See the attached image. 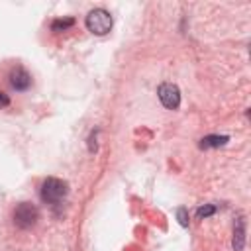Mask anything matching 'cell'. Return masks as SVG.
Instances as JSON below:
<instances>
[{
  "label": "cell",
  "mask_w": 251,
  "mask_h": 251,
  "mask_svg": "<svg viewBox=\"0 0 251 251\" xmlns=\"http://www.w3.org/2000/svg\"><path fill=\"white\" fill-rule=\"evenodd\" d=\"M69 192V184L61 178H55V176H49L43 180L41 184V200L47 202V204H57L61 202Z\"/></svg>",
  "instance_id": "cell-2"
},
{
  "label": "cell",
  "mask_w": 251,
  "mask_h": 251,
  "mask_svg": "<svg viewBox=\"0 0 251 251\" xmlns=\"http://www.w3.org/2000/svg\"><path fill=\"white\" fill-rule=\"evenodd\" d=\"M229 141V137L227 135H206V137H202L200 139V149H212V147H222V145H226Z\"/></svg>",
  "instance_id": "cell-7"
},
{
  "label": "cell",
  "mask_w": 251,
  "mask_h": 251,
  "mask_svg": "<svg viewBox=\"0 0 251 251\" xmlns=\"http://www.w3.org/2000/svg\"><path fill=\"white\" fill-rule=\"evenodd\" d=\"M8 104H10V98H8V94L0 92V108H6Z\"/></svg>",
  "instance_id": "cell-11"
},
{
  "label": "cell",
  "mask_w": 251,
  "mask_h": 251,
  "mask_svg": "<svg viewBox=\"0 0 251 251\" xmlns=\"http://www.w3.org/2000/svg\"><path fill=\"white\" fill-rule=\"evenodd\" d=\"M73 25H75V20L73 18H61V20H55L51 24V29L53 31H65V29H69Z\"/></svg>",
  "instance_id": "cell-8"
},
{
  "label": "cell",
  "mask_w": 251,
  "mask_h": 251,
  "mask_svg": "<svg viewBox=\"0 0 251 251\" xmlns=\"http://www.w3.org/2000/svg\"><path fill=\"white\" fill-rule=\"evenodd\" d=\"M84 24H86V29H88L90 33H94V35H106V33L112 29L114 20H112V16H110L108 10H104V8H94V10L88 12Z\"/></svg>",
  "instance_id": "cell-1"
},
{
  "label": "cell",
  "mask_w": 251,
  "mask_h": 251,
  "mask_svg": "<svg viewBox=\"0 0 251 251\" xmlns=\"http://www.w3.org/2000/svg\"><path fill=\"white\" fill-rule=\"evenodd\" d=\"M10 84L16 88V90H27L29 84H31V76L25 69L22 67H16L12 73H10Z\"/></svg>",
  "instance_id": "cell-5"
},
{
  "label": "cell",
  "mask_w": 251,
  "mask_h": 251,
  "mask_svg": "<svg viewBox=\"0 0 251 251\" xmlns=\"http://www.w3.org/2000/svg\"><path fill=\"white\" fill-rule=\"evenodd\" d=\"M216 206L214 204H204V206H200L198 210H196V216L202 220V218H208V216H212V214H216Z\"/></svg>",
  "instance_id": "cell-9"
},
{
  "label": "cell",
  "mask_w": 251,
  "mask_h": 251,
  "mask_svg": "<svg viewBox=\"0 0 251 251\" xmlns=\"http://www.w3.org/2000/svg\"><path fill=\"white\" fill-rule=\"evenodd\" d=\"M157 94H159V100L161 104L167 108V110H176L178 104H180V90L176 84L173 82H163L159 88H157Z\"/></svg>",
  "instance_id": "cell-4"
},
{
  "label": "cell",
  "mask_w": 251,
  "mask_h": 251,
  "mask_svg": "<svg viewBox=\"0 0 251 251\" xmlns=\"http://www.w3.org/2000/svg\"><path fill=\"white\" fill-rule=\"evenodd\" d=\"M176 218H178V224L182 227H188V210L186 208H178L176 210Z\"/></svg>",
  "instance_id": "cell-10"
},
{
  "label": "cell",
  "mask_w": 251,
  "mask_h": 251,
  "mask_svg": "<svg viewBox=\"0 0 251 251\" xmlns=\"http://www.w3.org/2000/svg\"><path fill=\"white\" fill-rule=\"evenodd\" d=\"M37 220H39V212H37V208H35L33 204L22 202V204L16 206V210H14V224H16L20 229H29V227H33V226L37 224Z\"/></svg>",
  "instance_id": "cell-3"
},
{
  "label": "cell",
  "mask_w": 251,
  "mask_h": 251,
  "mask_svg": "<svg viewBox=\"0 0 251 251\" xmlns=\"http://www.w3.org/2000/svg\"><path fill=\"white\" fill-rule=\"evenodd\" d=\"M231 247H233V251H243V247H245V220H243V216L235 218Z\"/></svg>",
  "instance_id": "cell-6"
}]
</instances>
